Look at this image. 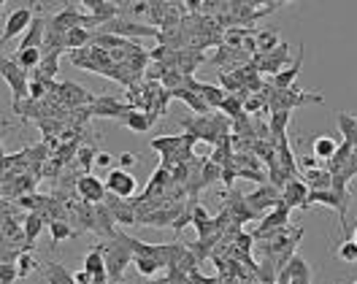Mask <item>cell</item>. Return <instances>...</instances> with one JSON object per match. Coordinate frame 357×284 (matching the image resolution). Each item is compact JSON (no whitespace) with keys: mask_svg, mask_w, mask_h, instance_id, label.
Here are the masks:
<instances>
[{"mask_svg":"<svg viewBox=\"0 0 357 284\" xmlns=\"http://www.w3.org/2000/svg\"><path fill=\"white\" fill-rule=\"evenodd\" d=\"M352 284H357V282H352Z\"/></svg>","mask_w":357,"mask_h":284,"instance_id":"obj_42","label":"cell"},{"mask_svg":"<svg viewBox=\"0 0 357 284\" xmlns=\"http://www.w3.org/2000/svg\"><path fill=\"white\" fill-rule=\"evenodd\" d=\"M133 265H135V271H138L141 276H154L160 268H165L160 260H154V258H133Z\"/></svg>","mask_w":357,"mask_h":284,"instance_id":"obj_29","label":"cell"},{"mask_svg":"<svg viewBox=\"0 0 357 284\" xmlns=\"http://www.w3.org/2000/svg\"><path fill=\"white\" fill-rule=\"evenodd\" d=\"M298 165H301V174H306V171H317V168H325V165H322V160H317L314 155L298 157Z\"/></svg>","mask_w":357,"mask_h":284,"instance_id":"obj_36","label":"cell"},{"mask_svg":"<svg viewBox=\"0 0 357 284\" xmlns=\"http://www.w3.org/2000/svg\"><path fill=\"white\" fill-rule=\"evenodd\" d=\"M244 101H247V95H228V101L222 103V114L228 117L230 122H235V119H241L247 111H244Z\"/></svg>","mask_w":357,"mask_h":284,"instance_id":"obj_24","label":"cell"},{"mask_svg":"<svg viewBox=\"0 0 357 284\" xmlns=\"http://www.w3.org/2000/svg\"><path fill=\"white\" fill-rule=\"evenodd\" d=\"M244 111H247L249 117H255L257 111H271V108H268V98H265V95H249V98L244 101Z\"/></svg>","mask_w":357,"mask_h":284,"instance_id":"obj_31","label":"cell"},{"mask_svg":"<svg viewBox=\"0 0 357 284\" xmlns=\"http://www.w3.org/2000/svg\"><path fill=\"white\" fill-rule=\"evenodd\" d=\"M130 111H133L130 103H122L114 95H98L90 106V117H108V119H119V122L128 119Z\"/></svg>","mask_w":357,"mask_h":284,"instance_id":"obj_6","label":"cell"},{"mask_svg":"<svg viewBox=\"0 0 357 284\" xmlns=\"http://www.w3.org/2000/svg\"><path fill=\"white\" fill-rule=\"evenodd\" d=\"M101 33L119 35V38H128V35H138V38H160V35H163L157 27L138 25V22H128V19H114V22H108V25H103Z\"/></svg>","mask_w":357,"mask_h":284,"instance_id":"obj_8","label":"cell"},{"mask_svg":"<svg viewBox=\"0 0 357 284\" xmlns=\"http://www.w3.org/2000/svg\"><path fill=\"white\" fill-rule=\"evenodd\" d=\"M33 19H35V14H33V8H27V6L11 11L8 19H6V25H3V44H8L11 38H17L19 33H27L30 25H33Z\"/></svg>","mask_w":357,"mask_h":284,"instance_id":"obj_11","label":"cell"},{"mask_svg":"<svg viewBox=\"0 0 357 284\" xmlns=\"http://www.w3.org/2000/svg\"><path fill=\"white\" fill-rule=\"evenodd\" d=\"M81 271H87L95 284H106L108 282V268H106V255H103V247L98 244L95 249H90L87 252V258H84V265H81Z\"/></svg>","mask_w":357,"mask_h":284,"instance_id":"obj_13","label":"cell"},{"mask_svg":"<svg viewBox=\"0 0 357 284\" xmlns=\"http://www.w3.org/2000/svg\"><path fill=\"white\" fill-rule=\"evenodd\" d=\"M76 160H78V165L84 168V174H90V168H92V165H95V160H98V149H95L92 144H84V147L78 149Z\"/></svg>","mask_w":357,"mask_h":284,"instance_id":"obj_30","label":"cell"},{"mask_svg":"<svg viewBox=\"0 0 357 284\" xmlns=\"http://www.w3.org/2000/svg\"><path fill=\"white\" fill-rule=\"evenodd\" d=\"M0 76H3V81L11 87L14 106L30 101V81H33V78H30V74H27L25 68H19L17 60L3 57V60H0Z\"/></svg>","mask_w":357,"mask_h":284,"instance_id":"obj_4","label":"cell"},{"mask_svg":"<svg viewBox=\"0 0 357 284\" xmlns=\"http://www.w3.org/2000/svg\"><path fill=\"white\" fill-rule=\"evenodd\" d=\"M260 95L268 98L271 114L292 111V108H298V106H304V103H325L322 95H311V92H304V90H298V87H292V90H276L274 84H265V90H263Z\"/></svg>","mask_w":357,"mask_h":284,"instance_id":"obj_2","label":"cell"},{"mask_svg":"<svg viewBox=\"0 0 357 284\" xmlns=\"http://www.w3.org/2000/svg\"><path fill=\"white\" fill-rule=\"evenodd\" d=\"M355 149H357V135H355Z\"/></svg>","mask_w":357,"mask_h":284,"instance_id":"obj_41","label":"cell"},{"mask_svg":"<svg viewBox=\"0 0 357 284\" xmlns=\"http://www.w3.org/2000/svg\"><path fill=\"white\" fill-rule=\"evenodd\" d=\"M335 122H338V130H341V135H344V141L355 147L357 117H352V114H347V111H338V117H335Z\"/></svg>","mask_w":357,"mask_h":284,"instance_id":"obj_23","label":"cell"},{"mask_svg":"<svg viewBox=\"0 0 357 284\" xmlns=\"http://www.w3.org/2000/svg\"><path fill=\"white\" fill-rule=\"evenodd\" d=\"M290 119H292V111H279V114H271V138L274 141H279L287 135V125H290Z\"/></svg>","mask_w":357,"mask_h":284,"instance_id":"obj_25","label":"cell"},{"mask_svg":"<svg viewBox=\"0 0 357 284\" xmlns=\"http://www.w3.org/2000/svg\"><path fill=\"white\" fill-rule=\"evenodd\" d=\"M60 54H63V52L44 54L41 65L33 71V78H35V81H47V84H51V81L57 78V71H60Z\"/></svg>","mask_w":357,"mask_h":284,"instance_id":"obj_18","label":"cell"},{"mask_svg":"<svg viewBox=\"0 0 357 284\" xmlns=\"http://www.w3.org/2000/svg\"><path fill=\"white\" fill-rule=\"evenodd\" d=\"M106 206L114 214V219L119 225H138V211H135V201H122V198H114L108 195L106 198Z\"/></svg>","mask_w":357,"mask_h":284,"instance_id":"obj_14","label":"cell"},{"mask_svg":"<svg viewBox=\"0 0 357 284\" xmlns=\"http://www.w3.org/2000/svg\"><path fill=\"white\" fill-rule=\"evenodd\" d=\"M308 195H311V190L306 187V181L298 176L281 190V203L290 211L292 208H308Z\"/></svg>","mask_w":357,"mask_h":284,"instance_id":"obj_12","label":"cell"},{"mask_svg":"<svg viewBox=\"0 0 357 284\" xmlns=\"http://www.w3.org/2000/svg\"><path fill=\"white\" fill-rule=\"evenodd\" d=\"M135 162H138V157L133 155V152H125V155H119V168H122V171H130Z\"/></svg>","mask_w":357,"mask_h":284,"instance_id":"obj_37","label":"cell"},{"mask_svg":"<svg viewBox=\"0 0 357 284\" xmlns=\"http://www.w3.org/2000/svg\"><path fill=\"white\" fill-rule=\"evenodd\" d=\"M95 165H101V168H108V165H111V155H108V152H98V160H95Z\"/></svg>","mask_w":357,"mask_h":284,"instance_id":"obj_39","label":"cell"},{"mask_svg":"<svg viewBox=\"0 0 357 284\" xmlns=\"http://www.w3.org/2000/svg\"><path fill=\"white\" fill-rule=\"evenodd\" d=\"M252 244H255V235H247V233H238L235 235V252L247 255V252H252Z\"/></svg>","mask_w":357,"mask_h":284,"instance_id":"obj_34","label":"cell"},{"mask_svg":"<svg viewBox=\"0 0 357 284\" xmlns=\"http://www.w3.org/2000/svg\"><path fill=\"white\" fill-rule=\"evenodd\" d=\"M181 128L184 133H192L198 141H206V144H211L214 149L228 138L233 135V130H230V119L225 114H204V117H184L181 119Z\"/></svg>","mask_w":357,"mask_h":284,"instance_id":"obj_1","label":"cell"},{"mask_svg":"<svg viewBox=\"0 0 357 284\" xmlns=\"http://www.w3.org/2000/svg\"><path fill=\"white\" fill-rule=\"evenodd\" d=\"M106 187H108V195H114V198H133L135 195V190H138V181L135 176L130 174V171H122V168H114L111 174H108V179H106Z\"/></svg>","mask_w":357,"mask_h":284,"instance_id":"obj_9","label":"cell"},{"mask_svg":"<svg viewBox=\"0 0 357 284\" xmlns=\"http://www.w3.org/2000/svg\"><path fill=\"white\" fill-rule=\"evenodd\" d=\"M41 60H44V49H22V52H17V62H19V68H25L27 74L35 71L41 65Z\"/></svg>","mask_w":357,"mask_h":284,"instance_id":"obj_28","label":"cell"},{"mask_svg":"<svg viewBox=\"0 0 357 284\" xmlns=\"http://www.w3.org/2000/svg\"><path fill=\"white\" fill-rule=\"evenodd\" d=\"M49 233H51V247H60L63 241H68V238H74V235H76L74 228L68 225V219H51Z\"/></svg>","mask_w":357,"mask_h":284,"instance_id":"obj_22","label":"cell"},{"mask_svg":"<svg viewBox=\"0 0 357 284\" xmlns=\"http://www.w3.org/2000/svg\"><path fill=\"white\" fill-rule=\"evenodd\" d=\"M279 44H281L279 33H274V30H263V33H260V30H257V57L274 52Z\"/></svg>","mask_w":357,"mask_h":284,"instance_id":"obj_26","label":"cell"},{"mask_svg":"<svg viewBox=\"0 0 357 284\" xmlns=\"http://www.w3.org/2000/svg\"><path fill=\"white\" fill-rule=\"evenodd\" d=\"M44 274H47V284H78L76 276L63 262H47Z\"/></svg>","mask_w":357,"mask_h":284,"instance_id":"obj_21","label":"cell"},{"mask_svg":"<svg viewBox=\"0 0 357 284\" xmlns=\"http://www.w3.org/2000/svg\"><path fill=\"white\" fill-rule=\"evenodd\" d=\"M130 14H149V3H130Z\"/></svg>","mask_w":357,"mask_h":284,"instance_id":"obj_38","label":"cell"},{"mask_svg":"<svg viewBox=\"0 0 357 284\" xmlns=\"http://www.w3.org/2000/svg\"><path fill=\"white\" fill-rule=\"evenodd\" d=\"M338 260H344V262H357V244L355 241H344V244L338 247Z\"/></svg>","mask_w":357,"mask_h":284,"instance_id":"obj_33","label":"cell"},{"mask_svg":"<svg viewBox=\"0 0 357 284\" xmlns=\"http://www.w3.org/2000/svg\"><path fill=\"white\" fill-rule=\"evenodd\" d=\"M44 222H51V217L47 211H33V214H27L25 219V238H27V249L33 252V247H35V238L41 235V228H44Z\"/></svg>","mask_w":357,"mask_h":284,"instance_id":"obj_19","label":"cell"},{"mask_svg":"<svg viewBox=\"0 0 357 284\" xmlns=\"http://www.w3.org/2000/svg\"><path fill=\"white\" fill-rule=\"evenodd\" d=\"M352 241H355V244H357V228H355V238H352Z\"/></svg>","mask_w":357,"mask_h":284,"instance_id":"obj_40","label":"cell"},{"mask_svg":"<svg viewBox=\"0 0 357 284\" xmlns=\"http://www.w3.org/2000/svg\"><path fill=\"white\" fill-rule=\"evenodd\" d=\"M76 192H78V198H81L84 203H90V206H101V203H106V198H108L106 181H101L98 176H92V174H81V176H78Z\"/></svg>","mask_w":357,"mask_h":284,"instance_id":"obj_5","label":"cell"},{"mask_svg":"<svg viewBox=\"0 0 357 284\" xmlns=\"http://www.w3.org/2000/svg\"><path fill=\"white\" fill-rule=\"evenodd\" d=\"M301 179L306 181V187L311 192H325V190H333V174L328 168H317V171H306L301 174Z\"/></svg>","mask_w":357,"mask_h":284,"instance_id":"obj_20","label":"cell"},{"mask_svg":"<svg viewBox=\"0 0 357 284\" xmlns=\"http://www.w3.org/2000/svg\"><path fill=\"white\" fill-rule=\"evenodd\" d=\"M338 147H341V144H338L333 135H317V138L311 141V155L328 165L333 157H335V152H338Z\"/></svg>","mask_w":357,"mask_h":284,"instance_id":"obj_17","label":"cell"},{"mask_svg":"<svg viewBox=\"0 0 357 284\" xmlns=\"http://www.w3.org/2000/svg\"><path fill=\"white\" fill-rule=\"evenodd\" d=\"M17 268H19V279H27V276H30L33 271H38L41 265L33 260V255H30V252H25V255L19 258V262H17Z\"/></svg>","mask_w":357,"mask_h":284,"instance_id":"obj_32","label":"cell"},{"mask_svg":"<svg viewBox=\"0 0 357 284\" xmlns=\"http://www.w3.org/2000/svg\"><path fill=\"white\" fill-rule=\"evenodd\" d=\"M304 57H306V47H301V54L292 60V65H290V68H284L281 74H276V76L271 78V84H274L276 90H292L298 74L304 71Z\"/></svg>","mask_w":357,"mask_h":284,"instance_id":"obj_16","label":"cell"},{"mask_svg":"<svg viewBox=\"0 0 357 284\" xmlns=\"http://www.w3.org/2000/svg\"><path fill=\"white\" fill-rule=\"evenodd\" d=\"M0 274H3V284H17V282H19V268H17V265H11V262H3Z\"/></svg>","mask_w":357,"mask_h":284,"instance_id":"obj_35","label":"cell"},{"mask_svg":"<svg viewBox=\"0 0 357 284\" xmlns=\"http://www.w3.org/2000/svg\"><path fill=\"white\" fill-rule=\"evenodd\" d=\"M314 203H322V206L333 208V211L341 217V222H344V217H347V211H349V201H347V198H341V195H335L333 190H325V192H311V195H308V206H314Z\"/></svg>","mask_w":357,"mask_h":284,"instance_id":"obj_15","label":"cell"},{"mask_svg":"<svg viewBox=\"0 0 357 284\" xmlns=\"http://www.w3.org/2000/svg\"><path fill=\"white\" fill-rule=\"evenodd\" d=\"M128 130H133V133H149V128H152V122H149V117L144 114V111H138V108H133L128 114V119L122 122Z\"/></svg>","mask_w":357,"mask_h":284,"instance_id":"obj_27","label":"cell"},{"mask_svg":"<svg viewBox=\"0 0 357 284\" xmlns=\"http://www.w3.org/2000/svg\"><path fill=\"white\" fill-rule=\"evenodd\" d=\"M247 203H249V208L255 211V214H265L268 208L274 211V208L281 206V190H276L274 184H257L255 192H249L247 195Z\"/></svg>","mask_w":357,"mask_h":284,"instance_id":"obj_7","label":"cell"},{"mask_svg":"<svg viewBox=\"0 0 357 284\" xmlns=\"http://www.w3.org/2000/svg\"><path fill=\"white\" fill-rule=\"evenodd\" d=\"M287 60H290V47H287L284 41H281L274 52L252 57V62L257 65V71H260V74H268L271 78L284 71V62H287Z\"/></svg>","mask_w":357,"mask_h":284,"instance_id":"obj_10","label":"cell"},{"mask_svg":"<svg viewBox=\"0 0 357 284\" xmlns=\"http://www.w3.org/2000/svg\"><path fill=\"white\" fill-rule=\"evenodd\" d=\"M103 255H106V268H108V282H119L128 262H133V249L128 247L125 235L117 233V238H111L108 244H101Z\"/></svg>","mask_w":357,"mask_h":284,"instance_id":"obj_3","label":"cell"}]
</instances>
